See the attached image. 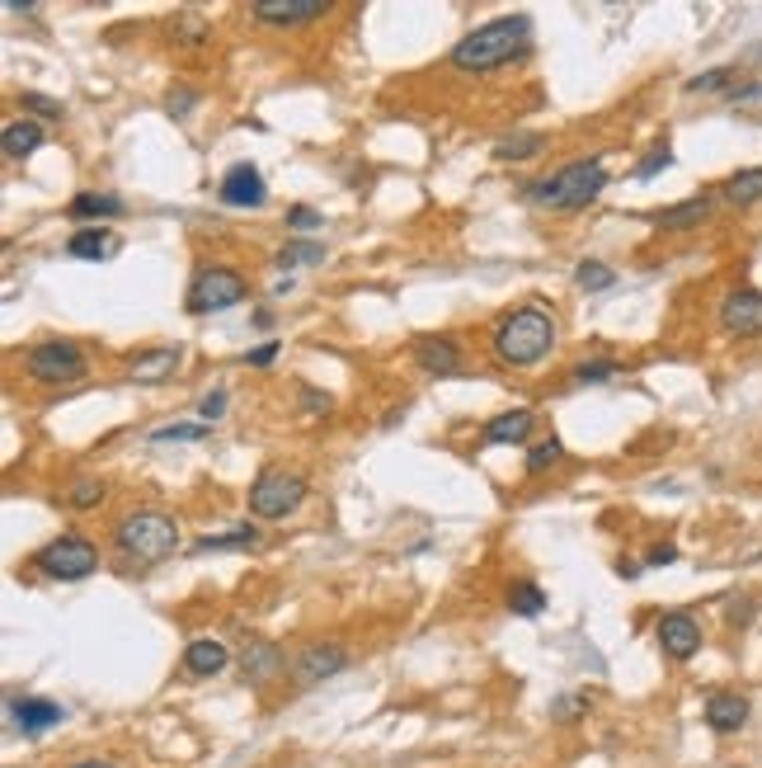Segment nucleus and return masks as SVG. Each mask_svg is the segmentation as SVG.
Here are the masks:
<instances>
[{"instance_id": "obj_6", "label": "nucleus", "mask_w": 762, "mask_h": 768, "mask_svg": "<svg viewBox=\"0 0 762 768\" xmlns=\"http://www.w3.org/2000/svg\"><path fill=\"white\" fill-rule=\"evenodd\" d=\"M33 566L43 570L48 580H86V576H94V566H99V547L90 538H80V533H62V538H52L48 547H38Z\"/></svg>"}, {"instance_id": "obj_35", "label": "nucleus", "mask_w": 762, "mask_h": 768, "mask_svg": "<svg viewBox=\"0 0 762 768\" xmlns=\"http://www.w3.org/2000/svg\"><path fill=\"white\" fill-rule=\"evenodd\" d=\"M730 67H720V71H706V76H692L688 81V94H706V90H725L730 86Z\"/></svg>"}, {"instance_id": "obj_29", "label": "nucleus", "mask_w": 762, "mask_h": 768, "mask_svg": "<svg viewBox=\"0 0 762 768\" xmlns=\"http://www.w3.org/2000/svg\"><path fill=\"white\" fill-rule=\"evenodd\" d=\"M574 283L584 288V292H608L612 283H616V273H612V265H603V260H584L574 269Z\"/></svg>"}, {"instance_id": "obj_26", "label": "nucleus", "mask_w": 762, "mask_h": 768, "mask_svg": "<svg viewBox=\"0 0 762 768\" xmlns=\"http://www.w3.org/2000/svg\"><path fill=\"white\" fill-rule=\"evenodd\" d=\"M259 542V528L254 523H240V528H231V533H208V538H198V551H245V547H254Z\"/></svg>"}, {"instance_id": "obj_37", "label": "nucleus", "mask_w": 762, "mask_h": 768, "mask_svg": "<svg viewBox=\"0 0 762 768\" xmlns=\"http://www.w3.org/2000/svg\"><path fill=\"white\" fill-rule=\"evenodd\" d=\"M616 372V363H579L574 368V382H608Z\"/></svg>"}, {"instance_id": "obj_33", "label": "nucleus", "mask_w": 762, "mask_h": 768, "mask_svg": "<svg viewBox=\"0 0 762 768\" xmlns=\"http://www.w3.org/2000/svg\"><path fill=\"white\" fill-rule=\"evenodd\" d=\"M104 481H99V477H90V481H76L71 490H67V505L71 509H90V505H99V500H104Z\"/></svg>"}, {"instance_id": "obj_13", "label": "nucleus", "mask_w": 762, "mask_h": 768, "mask_svg": "<svg viewBox=\"0 0 762 768\" xmlns=\"http://www.w3.org/2000/svg\"><path fill=\"white\" fill-rule=\"evenodd\" d=\"M339 669H349V651H344V646H307V651L292 660V675H297V684H320V679H334Z\"/></svg>"}, {"instance_id": "obj_9", "label": "nucleus", "mask_w": 762, "mask_h": 768, "mask_svg": "<svg viewBox=\"0 0 762 768\" xmlns=\"http://www.w3.org/2000/svg\"><path fill=\"white\" fill-rule=\"evenodd\" d=\"M720 326L734 340H758L762 335V292L758 288H734L725 302H720Z\"/></svg>"}, {"instance_id": "obj_15", "label": "nucleus", "mask_w": 762, "mask_h": 768, "mask_svg": "<svg viewBox=\"0 0 762 768\" xmlns=\"http://www.w3.org/2000/svg\"><path fill=\"white\" fill-rule=\"evenodd\" d=\"M283 665H288V656L278 651L273 641H245L240 646V669H245L250 684H269L273 675H283Z\"/></svg>"}, {"instance_id": "obj_25", "label": "nucleus", "mask_w": 762, "mask_h": 768, "mask_svg": "<svg viewBox=\"0 0 762 768\" xmlns=\"http://www.w3.org/2000/svg\"><path fill=\"white\" fill-rule=\"evenodd\" d=\"M67 212H71L76 222H99V218H118V212H123V203H118L113 193H76Z\"/></svg>"}, {"instance_id": "obj_27", "label": "nucleus", "mask_w": 762, "mask_h": 768, "mask_svg": "<svg viewBox=\"0 0 762 768\" xmlns=\"http://www.w3.org/2000/svg\"><path fill=\"white\" fill-rule=\"evenodd\" d=\"M537 151H547V137L541 132H523V137H504V142H494L499 161H532Z\"/></svg>"}, {"instance_id": "obj_43", "label": "nucleus", "mask_w": 762, "mask_h": 768, "mask_svg": "<svg viewBox=\"0 0 762 768\" xmlns=\"http://www.w3.org/2000/svg\"><path fill=\"white\" fill-rule=\"evenodd\" d=\"M273 359H278V340H269V345H259V349L245 353V363H250V368H269Z\"/></svg>"}, {"instance_id": "obj_38", "label": "nucleus", "mask_w": 762, "mask_h": 768, "mask_svg": "<svg viewBox=\"0 0 762 768\" xmlns=\"http://www.w3.org/2000/svg\"><path fill=\"white\" fill-rule=\"evenodd\" d=\"M198 416H203V420H222L227 416V391H208V397L198 401Z\"/></svg>"}, {"instance_id": "obj_46", "label": "nucleus", "mask_w": 762, "mask_h": 768, "mask_svg": "<svg viewBox=\"0 0 762 768\" xmlns=\"http://www.w3.org/2000/svg\"><path fill=\"white\" fill-rule=\"evenodd\" d=\"M71 768H113V764H104V759H80V764H71Z\"/></svg>"}, {"instance_id": "obj_40", "label": "nucleus", "mask_w": 762, "mask_h": 768, "mask_svg": "<svg viewBox=\"0 0 762 768\" xmlns=\"http://www.w3.org/2000/svg\"><path fill=\"white\" fill-rule=\"evenodd\" d=\"M24 104H29L38 118H62V104L48 100V94H38V90H29V94H24Z\"/></svg>"}, {"instance_id": "obj_8", "label": "nucleus", "mask_w": 762, "mask_h": 768, "mask_svg": "<svg viewBox=\"0 0 762 768\" xmlns=\"http://www.w3.org/2000/svg\"><path fill=\"white\" fill-rule=\"evenodd\" d=\"M245 292H250L245 273L231 269V265H212V269H203L193 279V288H189V311H227L235 302H245Z\"/></svg>"}, {"instance_id": "obj_28", "label": "nucleus", "mask_w": 762, "mask_h": 768, "mask_svg": "<svg viewBox=\"0 0 762 768\" xmlns=\"http://www.w3.org/2000/svg\"><path fill=\"white\" fill-rule=\"evenodd\" d=\"M509 608H513V614H523V618H537L541 608H547V595H541V585H532V580H513Z\"/></svg>"}, {"instance_id": "obj_20", "label": "nucleus", "mask_w": 762, "mask_h": 768, "mask_svg": "<svg viewBox=\"0 0 762 768\" xmlns=\"http://www.w3.org/2000/svg\"><path fill=\"white\" fill-rule=\"evenodd\" d=\"M706 218H711V193H696V199L673 203L669 212H654V227H664V231H688V227H701Z\"/></svg>"}, {"instance_id": "obj_39", "label": "nucleus", "mask_w": 762, "mask_h": 768, "mask_svg": "<svg viewBox=\"0 0 762 768\" xmlns=\"http://www.w3.org/2000/svg\"><path fill=\"white\" fill-rule=\"evenodd\" d=\"M193 104H198V90H189V86H174V90H170V113H174V118H184Z\"/></svg>"}, {"instance_id": "obj_42", "label": "nucleus", "mask_w": 762, "mask_h": 768, "mask_svg": "<svg viewBox=\"0 0 762 768\" xmlns=\"http://www.w3.org/2000/svg\"><path fill=\"white\" fill-rule=\"evenodd\" d=\"M330 391H320V387H302V410H311V416H320V410H330Z\"/></svg>"}, {"instance_id": "obj_30", "label": "nucleus", "mask_w": 762, "mask_h": 768, "mask_svg": "<svg viewBox=\"0 0 762 768\" xmlns=\"http://www.w3.org/2000/svg\"><path fill=\"white\" fill-rule=\"evenodd\" d=\"M325 260V246H315V241H292L278 250V265L283 269H297V265H320Z\"/></svg>"}, {"instance_id": "obj_3", "label": "nucleus", "mask_w": 762, "mask_h": 768, "mask_svg": "<svg viewBox=\"0 0 762 768\" xmlns=\"http://www.w3.org/2000/svg\"><path fill=\"white\" fill-rule=\"evenodd\" d=\"M603 189H608L603 161H570L565 170H555V174H547V180L528 184L523 199L551 208V212H579V208H589Z\"/></svg>"}, {"instance_id": "obj_5", "label": "nucleus", "mask_w": 762, "mask_h": 768, "mask_svg": "<svg viewBox=\"0 0 762 768\" xmlns=\"http://www.w3.org/2000/svg\"><path fill=\"white\" fill-rule=\"evenodd\" d=\"M302 500H307L302 471L269 467V471H259V481L250 486V515H259V519H288Z\"/></svg>"}, {"instance_id": "obj_4", "label": "nucleus", "mask_w": 762, "mask_h": 768, "mask_svg": "<svg viewBox=\"0 0 762 768\" xmlns=\"http://www.w3.org/2000/svg\"><path fill=\"white\" fill-rule=\"evenodd\" d=\"M113 547L123 551L128 561L151 566L179 547V523L170 515H160V509H137V515H128L113 528Z\"/></svg>"}, {"instance_id": "obj_41", "label": "nucleus", "mask_w": 762, "mask_h": 768, "mask_svg": "<svg viewBox=\"0 0 762 768\" xmlns=\"http://www.w3.org/2000/svg\"><path fill=\"white\" fill-rule=\"evenodd\" d=\"M320 222H325V218H320L315 208H292V212H288V227H292V231H315Z\"/></svg>"}, {"instance_id": "obj_34", "label": "nucleus", "mask_w": 762, "mask_h": 768, "mask_svg": "<svg viewBox=\"0 0 762 768\" xmlns=\"http://www.w3.org/2000/svg\"><path fill=\"white\" fill-rule=\"evenodd\" d=\"M673 166V151L664 147V142H659L650 156H640V166H635V180H654V174L659 170H669Z\"/></svg>"}, {"instance_id": "obj_32", "label": "nucleus", "mask_w": 762, "mask_h": 768, "mask_svg": "<svg viewBox=\"0 0 762 768\" xmlns=\"http://www.w3.org/2000/svg\"><path fill=\"white\" fill-rule=\"evenodd\" d=\"M212 429L208 425H166V429H156V443H198V439H208Z\"/></svg>"}, {"instance_id": "obj_12", "label": "nucleus", "mask_w": 762, "mask_h": 768, "mask_svg": "<svg viewBox=\"0 0 762 768\" xmlns=\"http://www.w3.org/2000/svg\"><path fill=\"white\" fill-rule=\"evenodd\" d=\"M659 646L673 660H692L701 651V622L692 614H664L659 618Z\"/></svg>"}, {"instance_id": "obj_22", "label": "nucleus", "mask_w": 762, "mask_h": 768, "mask_svg": "<svg viewBox=\"0 0 762 768\" xmlns=\"http://www.w3.org/2000/svg\"><path fill=\"white\" fill-rule=\"evenodd\" d=\"M179 359H184L179 349H147V353H137V359L128 363V372L137 382H166L170 372L179 368Z\"/></svg>"}, {"instance_id": "obj_16", "label": "nucleus", "mask_w": 762, "mask_h": 768, "mask_svg": "<svg viewBox=\"0 0 762 768\" xmlns=\"http://www.w3.org/2000/svg\"><path fill=\"white\" fill-rule=\"evenodd\" d=\"M744 721H749V698L744 694H711L706 698V726H711V731L730 736Z\"/></svg>"}, {"instance_id": "obj_14", "label": "nucleus", "mask_w": 762, "mask_h": 768, "mask_svg": "<svg viewBox=\"0 0 762 768\" xmlns=\"http://www.w3.org/2000/svg\"><path fill=\"white\" fill-rule=\"evenodd\" d=\"M414 363L433 372V378H457L461 372V345L448 340V335H424V340H414Z\"/></svg>"}, {"instance_id": "obj_23", "label": "nucleus", "mask_w": 762, "mask_h": 768, "mask_svg": "<svg viewBox=\"0 0 762 768\" xmlns=\"http://www.w3.org/2000/svg\"><path fill=\"white\" fill-rule=\"evenodd\" d=\"M113 246L118 241H113L104 227H86V231H76L71 241H67V255H71V260H109Z\"/></svg>"}, {"instance_id": "obj_45", "label": "nucleus", "mask_w": 762, "mask_h": 768, "mask_svg": "<svg viewBox=\"0 0 762 768\" xmlns=\"http://www.w3.org/2000/svg\"><path fill=\"white\" fill-rule=\"evenodd\" d=\"M6 10H10V14H33L38 6H33V0H6Z\"/></svg>"}, {"instance_id": "obj_1", "label": "nucleus", "mask_w": 762, "mask_h": 768, "mask_svg": "<svg viewBox=\"0 0 762 768\" xmlns=\"http://www.w3.org/2000/svg\"><path fill=\"white\" fill-rule=\"evenodd\" d=\"M532 43V19L528 14H499L490 24L471 29L461 43L448 52V62L457 71H471V76H485V71H499L509 67L513 57H523Z\"/></svg>"}, {"instance_id": "obj_24", "label": "nucleus", "mask_w": 762, "mask_h": 768, "mask_svg": "<svg viewBox=\"0 0 762 768\" xmlns=\"http://www.w3.org/2000/svg\"><path fill=\"white\" fill-rule=\"evenodd\" d=\"M720 193H725V203H730V208H753V203H762V166L730 174L725 189H720Z\"/></svg>"}, {"instance_id": "obj_36", "label": "nucleus", "mask_w": 762, "mask_h": 768, "mask_svg": "<svg viewBox=\"0 0 762 768\" xmlns=\"http://www.w3.org/2000/svg\"><path fill=\"white\" fill-rule=\"evenodd\" d=\"M174 33H179V43H198V38H208V24L198 14H179L174 19Z\"/></svg>"}, {"instance_id": "obj_2", "label": "nucleus", "mask_w": 762, "mask_h": 768, "mask_svg": "<svg viewBox=\"0 0 762 768\" xmlns=\"http://www.w3.org/2000/svg\"><path fill=\"white\" fill-rule=\"evenodd\" d=\"M555 345V317L547 307H518L494 326V359L509 368H537Z\"/></svg>"}, {"instance_id": "obj_7", "label": "nucleus", "mask_w": 762, "mask_h": 768, "mask_svg": "<svg viewBox=\"0 0 762 768\" xmlns=\"http://www.w3.org/2000/svg\"><path fill=\"white\" fill-rule=\"evenodd\" d=\"M24 368H29L33 382L62 387V382H76L80 372H86V349L71 345V340H43L24 353Z\"/></svg>"}, {"instance_id": "obj_17", "label": "nucleus", "mask_w": 762, "mask_h": 768, "mask_svg": "<svg viewBox=\"0 0 762 768\" xmlns=\"http://www.w3.org/2000/svg\"><path fill=\"white\" fill-rule=\"evenodd\" d=\"M227 646L222 641H212V637H203V641H189V651H184V675H193V679H212V675H222L227 669Z\"/></svg>"}, {"instance_id": "obj_10", "label": "nucleus", "mask_w": 762, "mask_h": 768, "mask_svg": "<svg viewBox=\"0 0 762 768\" xmlns=\"http://www.w3.org/2000/svg\"><path fill=\"white\" fill-rule=\"evenodd\" d=\"M250 14L269 29H297V24H311V19L330 14V0H254Z\"/></svg>"}, {"instance_id": "obj_18", "label": "nucleus", "mask_w": 762, "mask_h": 768, "mask_svg": "<svg viewBox=\"0 0 762 768\" xmlns=\"http://www.w3.org/2000/svg\"><path fill=\"white\" fill-rule=\"evenodd\" d=\"M43 123L38 118H14V123H6V132H0V147H6L10 161H24V156H33L38 147H43Z\"/></svg>"}, {"instance_id": "obj_11", "label": "nucleus", "mask_w": 762, "mask_h": 768, "mask_svg": "<svg viewBox=\"0 0 762 768\" xmlns=\"http://www.w3.org/2000/svg\"><path fill=\"white\" fill-rule=\"evenodd\" d=\"M217 193H222V203H231V208H259L269 199V184H264V174H259L254 166L240 161V166H231L222 174V189H217Z\"/></svg>"}, {"instance_id": "obj_21", "label": "nucleus", "mask_w": 762, "mask_h": 768, "mask_svg": "<svg viewBox=\"0 0 762 768\" xmlns=\"http://www.w3.org/2000/svg\"><path fill=\"white\" fill-rule=\"evenodd\" d=\"M10 712H14V721H19V731H24V736H33V731H43V726H57V721H62V707L48 702V698H14Z\"/></svg>"}, {"instance_id": "obj_31", "label": "nucleus", "mask_w": 762, "mask_h": 768, "mask_svg": "<svg viewBox=\"0 0 762 768\" xmlns=\"http://www.w3.org/2000/svg\"><path fill=\"white\" fill-rule=\"evenodd\" d=\"M560 458H565V443H560V439L551 435V439L532 443V452H528V471H547V467H555Z\"/></svg>"}, {"instance_id": "obj_44", "label": "nucleus", "mask_w": 762, "mask_h": 768, "mask_svg": "<svg viewBox=\"0 0 762 768\" xmlns=\"http://www.w3.org/2000/svg\"><path fill=\"white\" fill-rule=\"evenodd\" d=\"M669 561H678V551H673L669 542H664V547H654V551H650V566H669Z\"/></svg>"}, {"instance_id": "obj_19", "label": "nucleus", "mask_w": 762, "mask_h": 768, "mask_svg": "<svg viewBox=\"0 0 762 768\" xmlns=\"http://www.w3.org/2000/svg\"><path fill=\"white\" fill-rule=\"evenodd\" d=\"M532 425H537V416H532L528 406L504 410V416H494V420L485 425V443H528Z\"/></svg>"}]
</instances>
